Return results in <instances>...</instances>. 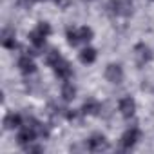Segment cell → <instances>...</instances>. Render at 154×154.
Listing matches in <instances>:
<instances>
[{
	"label": "cell",
	"instance_id": "6da1fadb",
	"mask_svg": "<svg viewBox=\"0 0 154 154\" xmlns=\"http://www.w3.org/2000/svg\"><path fill=\"white\" fill-rule=\"evenodd\" d=\"M51 35V26L47 22H38L31 31H29V42L35 49H42L45 45V40Z\"/></svg>",
	"mask_w": 154,
	"mask_h": 154
},
{
	"label": "cell",
	"instance_id": "7a4b0ae2",
	"mask_svg": "<svg viewBox=\"0 0 154 154\" xmlns=\"http://www.w3.org/2000/svg\"><path fill=\"white\" fill-rule=\"evenodd\" d=\"M107 9L112 17L118 18H129L134 13V2L132 0H109Z\"/></svg>",
	"mask_w": 154,
	"mask_h": 154
},
{
	"label": "cell",
	"instance_id": "3957f363",
	"mask_svg": "<svg viewBox=\"0 0 154 154\" xmlns=\"http://www.w3.org/2000/svg\"><path fill=\"white\" fill-rule=\"evenodd\" d=\"M140 140H141V129L136 127V125H132V127L125 129V132L122 134V138H120V149L122 150H131V149H134L138 145Z\"/></svg>",
	"mask_w": 154,
	"mask_h": 154
},
{
	"label": "cell",
	"instance_id": "277c9868",
	"mask_svg": "<svg viewBox=\"0 0 154 154\" xmlns=\"http://www.w3.org/2000/svg\"><path fill=\"white\" fill-rule=\"evenodd\" d=\"M85 149H87L89 152H102V150H107V149H109V140H107L105 134L94 132V134H91V136L87 138Z\"/></svg>",
	"mask_w": 154,
	"mask_h": 154
},
{
	"label": "cell",
	"instance_id": "5b68a950",
	"mask_svg": "<svg viewBox=\"0 0 154 154\" xmlns=\"http://www.w3.org/2000/svg\"><path fill=\"white\" fill-rule=\"evenodd\" d=\"M103 76H105V80L112 85H118L123 82L125 78V72H123V67L120 63H109L103 71Z\"/></svg>",
	"mask_w": 154,
	"mask_h": 154
},
{
	"label": "cell",
	"instance_id": "8992f818",
	"mask_svg": "<svg viewBox=\"0 0 154 154\" xmlns=\"http://www.w3.org/2000/svg\"><path fill=\"white\" fill-rule=\"evenodd\" d=\"M152 56H154V54H152V49H150L147 44L140 42V44L134 45V58H136V63H138L140 67L150 63V62H152Z\"/></svg>",
	"mask_w": 154,
	"mask_h": 154
},
{
	"label": "cell",
	"instance_id": "52a82bcc",
	"mask_svg": "<svg viewBox=\"0 0 154 154\" xmlns=\"http://www.w3.org/2000/svg\"><path fill=\"white\" fill-rule=\"evenodd\" d=\"M118 111H120L122 118L131 120V118L136 114V102H134V98H132V96H123V98H120V102H118Z\"/></svg>",
	"mask_w": 154,
	"mask_h": 154
},
{
	"label": "cell",
	"instance_id": "ba28073f",
	"mask_svg": "<svg viewBox=\"0 0 154 154\" xmlns=\"http://www.w3.org/2000/svg\"><path fill=\"white\" fill-rule=\"evenodd\" d=\"M53 71H54V76H56V78H60L62 82L72 78V67H71V63H69L65 58H60V60L53 65Z\"/></svg>",
	"mask_w": 154,
	"mask_h": 154
},
{
	"label": "cell",
	"instance_id": "9c48e42d",
	"mask_svg": "<svg viewBox=\"0 0 154 154\" xmlns=\"http://www.w3.org/2000/svg\"><path fill=\"white\" fill-rule=\"evenodd\" d=\"M17 67H18V71H20L22 74H26V76L36 72V63H35V60H33L29 54H22V56L17 60Z\"/></svg>",
	"mask_w": 154,
	"mask_h": 154
},
{
	"label": "cell",
	"instance_id": "30bf717a",
	"mask_svg": "<svg viewBox=\"0 0 154 154\" xmlns=\"http://www.w3.org/2000/svg\"><path fill=\"white\" fill-rule=\"evenodd\" d=\"M100 111H102V103H100L98 100H94V98H87V100L84 102L82 109H80L82 116H98Z\"/></svg>",
	"mask_w": 154,
	"mask_h": 154
},
{
	"label": "cell",
	"instance_id": "8fae6325",
	"mask_svg": "<svg viewBox=\"0 0 154 154\" xmlns=\"http://www.w3.org/2000/svg\"><path fill=\"white\" fill-rule=\"evenodd\" d=\"M22 125H24L22 114H18V112H8L4 116V129L6 131H15V129H20Z\"/></svg>",
	"mask_w": 154,
	"mask_h": 154
},
{
	"label": "cell",
	"instance_id": "7c38bea8",
	"mask_svg": "<svg viewBox=\"0 0 154 154\" xmlns=\"http://www.w3.org/2000/svg\"><path fill=\"white\" fill-rule=\"evenodd\" d=\"M0 44H2L4 49H15L17 47V33L9 27L2 29V35H0Z\"/></svg>",
	"mask_w": 154,
	"mask_h": 154
},
{
	"label": "cell",
	"instance_id": "4fadbf2b",
	"mask_svg": "<svg viewBox=\"0 0 154 154\" xmlns=\"http://www.w3.org/2000/svg\"><path fill=\"white\" fill-rule=\"evenodd\" d=\"M60 96L63 102H72L76 98V85L71 80H63V84L60 87Z\"/></svg>",
	"mask_w": 154,
	"mask_h": 154
},
{
	"label": "cell",
	"instance_id": "5bb4252c",
	"mask_svg": "<svg viewBox=\"0 0 154 154\" xmlns=\"http://www.w3.org/2000/svg\"><path fill=\"white\" fill-rule=\"evenodd\" d=\"M96 58H98V53H96V49L94 47H84L80 53H78V60L84 63V65H91V63H94L96 62Z\"/></svg>",
	"mask_w": 154,
	"mask_h": 154
},
{
	"label": "cell",
	"instance_id": "9a60e30c",
	"mask_svg": "<svg viewBox=\"0 0 154 154\" xmlns=\"http://www.w3.org/2000/svg\"><path fill=\"white\" fill-rule=\"evenodd\" d=\"M62 58V54H60V51H56V49H51L47 54H45V63L49 65V67H53L58 60Z\"/></svg>",
	"mask_w": 154,
	"mask_h": 154
},
{
	"label": "cell",
	"instance_id": "2e32d148",
	"mask_svg": "<svg viewBox=\"0 0 154 154\" xmlns=\"http://www.w3.org/2000/svg\"><path fill=\"white\" fill-rule=\"evenodd\" d=\"M24 150H26V152H42L44 147H42V145H36V143L33 141V143H29L27 147H24Z\"/></svg>",
	"mask_w": 154,
	"mask_h": 154
},
{
	"label": "cell",
	"instance_id": "e0dca14e",
	"mask_svg": "<svg viewBox=\"0 0 154 154\" xmlns=\"http://www.w3.org/2000/svg\"><path fill=\"white\" fill-rule=\"evenodd\" d=\"M53 2H54V4H56L60 9H65V8L71 4V0H53Z\"/></svg>",
	"mask_w": 154,
	"mask_h": 154
},
{
	"label": "cell",
	"instance_id": "ac0fdd59",
	"mask_svg": "<svg viewBox=\"0 0 154 154\" xmlns=\"http://www.w3.org/2000/svg\"><path fill=\"white\" fill-rule=\"evenodd\" d=\"M152 2H154V0H152Z\"/></svg>",
	"mask_w": 154,
	"mask_h": 154
}]
</instances>
